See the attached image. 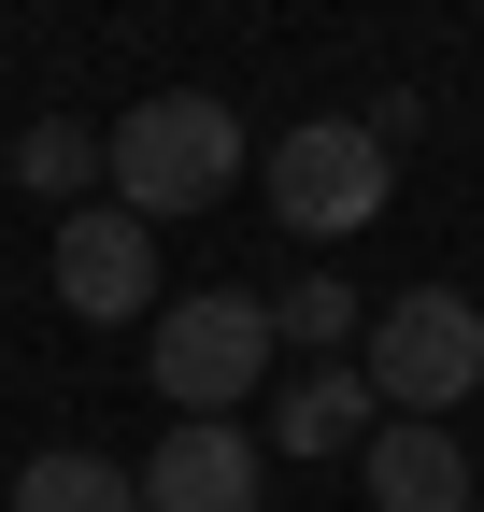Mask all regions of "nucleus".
I'll return each mask as SVG.
<instances>
[{"label": "nucleus", "instance_id": "1a4fd4ad", "mask_svg": "<svg viewBox=\"0 0 484 512\" xmlns=\"http://www.w3.org/2000/svg\"><path fill=\"white\" fill-rule=\"evenodd\" d=\"M356 399H371L356 370H299L285 413H271V456H342V441H356Z\"/></svg>", "mask_w": 484, "mask_h": 512}, {"label": "nucleus", "instance_id": "f257e3e1", "mask_svg": "<svg viewBox=\"0 0 484 512\" xmlns=\"http://www.w3.org/2000/svg\"><path fill=\"white\" fill-rule=\"evenodd\" d=\"M100 171H114V200H129L143 228L214 214L228 185H242V114L200 100V86H157V100H129V114L100 128Z\"/></svg>", "mask_w": 484, "mask_h": 512}, {"label": "nucleus", "instance_id": "7ed1b4c3", "mask_svg": "<svg viewBox=\"0 0 484 512\" xmlns=\"http://www.w3.org/2000/svg\"><path fill=\"white\" fill-rule=\"evenodd\" d=\"M371 399H399V413L484 399V313H470V285H399L371 313Z\"/></svg>", "mask_w": 484, "mask_h": 512}, {"label": "nucleus", "instance_id": "9d476101", "mask_svg": "<svg viewBox=\"0 0 484 512\" xmlns=\"http://www.w3.org/2000/svg\"><path fill=\"white\" fill-rule=\"evenodd\" d=\"M15 185H29V200H86V185H100V128L29 114V128H15Z\"/></svg>", "mask_w": 484, "mask_h": 512}, {"label": "nucleus", "instance_id": "6e6552de", "mask_svg": "<svg viewBox=\"0 0 484 512\" xmlns=\"http://www.w3.org/2000/svg\"><path fill=\"white\" fill-rule=\"evenodd\" d=\"M15 512H143V470H114V456H29Z\"/></svg>", "mask_w": 484, "mask_h": 512}, {"label": "nucleus", "instance_id": "9b49d317", "mask_svg": "<svg viewBox=\"0 0 484 512\" xmlns=\"http://www.w3.org/2000/svg\"><path fill=\"white\" fill-rule=\"evenodd\" d=\"M271 328H285V342H342V328H356V299H342V285H285V299H271Z\"/></svg>", "mask_w": 484, "mask_h": 512}, {"label": "nucleus", "instance_id": "0eeeda50", "mask_svg": "<svg viewBox=\"0 0 484 512\" xmlns=\"http://www.w3.org/2000/svg\"><path fill=\"white\" fill-rule=\"evenodd\" d=\"M371 512H470V441L442 413H385L371 427Z\"/></svg>", "mask_w": 484, "mask_h": 512}, {"label": "nucleus", "instance_id": "f03ea898", "mask_svg": "<svg viewBox=\"0 0 484 512\" xmlns=\"http://www.w3.org/2000/svg\"><path fill=\"white\" fill-rule=\"evenodd\" d=\"M271 299L257 285H186V299H157V328H143V370H157V399L171 413H242L271 384Z\"/></svg>", "mask_w": 484, "mask_h": 512}, {"label": "nucleus", "instance_id": "20e7f679", "mask_svg": "<svg viewBox=\"0 0 484 512\" xmlns=\"http://www.w3.org/2000/svg\"><path fill=\"white\" fill-rule=\"evenodd\" d=\"M257 185H271V214H285L299 242H342V228L385 214V143H371L356 114H314V128H285V143L257 157Z\"/></svg>", "mask_w": 484, "mask_h": 512}, {"label": "nucleus", "instance_id": "39448f33", "mask_svg": "<svg viewBox=\"0 0 484 512\" xmlns=\"http://www.w3.org/2000/svg\"><path fill=\"white\" fill-rule=\"evenodd\" d=\"M57 299L86 313V328H129V313H157V242L129 200H72L57 214Z\"/></svg>", "mask_w": 484, "mask_h": 512}, {"label": "nucleus", "instance_id": "423d86ee", "mask_svg": "<svg viewBox=\"0 0 484 512\" xmlns=\"http://www.w3.org/2000/svg\"><path fill=\"white\" fill-rule=\"evenodd\" d=\"M143 512H257V427L242 413H171L143 456Z\"/></svg>", "mask_w": 484, "mask_h": 512}]
</instances>
